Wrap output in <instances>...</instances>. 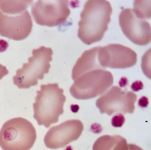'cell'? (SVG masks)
<instances>
[{"instance_id":"5bb4252c","label":"cell","mask_w":151,"mask_h":150,"mask_svg":"<svg viewBox=\"0 0 151 150\" xmlns=\"http://www.w3.org/2000/svg\"><path fill=\"white\" fill-rule=\"evenodd\" d=\"M125 121V118L122 114H118L112 119V124L115 127H121Z\"/></svg>"},{"instance_id":"6da1fadb","label":"cell","mask_w":151,"mask_h":150,"mask_svg":"<svg viewBox=\"0 0 151 150\" xmlns=\"http://www.w3.org/2000/svg\"><path fill=\"white\" fill-rule=\"evenodd\" d=\"M112 13V6L108 1H86L78 23L79 39L87 45L100 41L108 29Z\"/></svg>"},{"instance_id":"7a4b0ae2","label":"cell","mask_w":151,"mask_h":150,"mask_svg":"<svg viewBox=\"0 0 151 150\" xmlns=\"http://www.w3.org/2000/svg\"><path fill=\"white\" fill-rule=\"evenodd\" d=\"M63 89L57 83L42 84L37 91L35 102L33 104V117L39 125L48 128L59 121L64 112L63 106L66 97Z\"/></svg>"},{"instance_id":"4fadbf2b","label":"cell","mask_w":151,"mask_h":150,"mask_svg":"<svg viewBox=\"0 0 151 150\" xmlns=\"http://www.w3.org/2000/svg\"><path fill=\"white\" fill-rule=\"evenodd\" d=\"M93 150H129L127 140L120 135H104L94 142Z\"/></svg>"},{"instance_id":"8fae6325","label":"cell","mask_w":151,"mask_h":150,"mask_svg":"<svg viewBox=\"0 0 151 150\" xmlns=\"http://www.w3.org/2000/svg\"><path fill=\"white\" fill-rule=\"evenodd\" d=\"M84 126L80 120H68L59 125L50 128L44 138V143L47 148H62L81 136Z\"/></svg>"},{"instance_id":"277c9868","label":"cell","mask_w":151,"mask_h":150,"mask_svg":"<svg viewBox=\"0 0 151 150\" xmlns=\"http://www.w3.org/2000/svg\"><path fill=\"white\" fill-rule=\"evenodd\" d=\"M53 54L52 48L44 46L33 49L28 62L24 63L13 77L14 84L20 89H28L37 85L38 80L43 79L44 75L49 72Z\"/></svg>"},{"instance_id":"5b68a950","label":"cell","mask_w":151,"mask_h":150,"mask_svg":"<svg viewBox=\"0 0 151 150\" xmlns=\"http://www.w3.org/2000/svg\"><path fill=\"white\" fill-rule=\"evenodd\" d=\"M70 89L75 99L86 100L106 92L114 83V77L106 69H94L78 76Z\"/></svg>"},{"instance_id":"9a60e30c","label":"cell","mask_w":151,"mask_h":150,"mask_svg":"<svg viewBox=\"0 0 151 150\" xmlns=\"http://www.w3.org/2000/svg\"><path fill=\"white\" fill-rule=\"evenodd\" d=\"M9 74V71L6 68V66H3L0 64V80Z\"/></svg>"},{"instance_id":"30bf717a","label":"cell","mask_w":151,"mask_h":150,"mask_svg":"<svg viewBox=\"0 0 151 150\" xmlns=\"http://www.w3.org/2000/svg\"><path fill=\"white\" fill-rule=\"evenodd\" d=\"M98 58L103 68L125 69L136 64L137 54L128 47L119 44H110L99 46Z\"/></svg>"},{"instance_id":"8992f818","label":"cell","mask_w":151,"mask_h":150,"mask_svg":"<svg viewBox=\"0 0 151 150\" xmlns=\"http://www.w3.org/2000/svg\"><path fill=\"white\" fill-rule=\"evenodd\" d=\"M69 1L40 0L31 6V12L38 24L53 27L65 23L70 14Z\"/></svg>"},{"instance_id":"ba28073f","label":"cell","mask_w":151,"mask_h":150,"mask_svg":"<svg viewBox=\"0 0 151 150\" xmlns=\"http://www.w3.org/2000/svg\"><path fill=\"white\" fill-rule=\"evenodd\" d=\"M33 22L27 10L17 12L0 10V35L15 41H21L31 32Z\"/></svg>"},{"instance_id":"52a82bcc","label":"cell","mask_w":151,"mask_h":150,"mask_svg":"<svg viewBox=\"0 0 151 150\" xmlns=\"http://www.w3.org/2000/svg\"><path fill=\"white\" fill-rule=\"evenodd\" d=\"M137 95L130 91L114 86L96 100V106L101 114L111 116L114 113L132 114L135 110Z\"/></svg>"},{"instance_id":"3957f363","label":"cell","mask_w":151,"mask_h":150,"mask_svg":"<svg viewBox=\"0 0 151 150\" xmlns=\"http://www.w3.org/2000/svg\"><path fill=\"white\" fill-rule=\"evenodd\" d=\"M36 129L23 117L6 121L0 130V146L3 150H29L37 139Z\"/></svg>"},{"instance_id":"2e32d148","label":"cell","mask_w":151,"mask_h":150,"mask_svg":"<svg viewBox=\"0 0 151 150\" xmlns=\"http://www.w3.org/2000/svg\"><path fill=\"white\" fill-rule=\"evenodd\" d=\"M129 150H144L141 147L133 144H128Z\"/></svg>"},{"instance_id":"9c48e42d","label":"cell","mask_w":151,"mask_h":150,"mask_svg":"<svg viewBox=\"0 0 151 150\" xmlns=\"http://www.w3.org/2000/svg\"><path fill=\"white\" fill-rule=\"evenodd\" d=\"M119 22L124 34L132 42L139 46L150 43L151 26L145 19L139 17L133 9L123 10L119 16Z\"/></svg>"},{"instance_id":"7c38bea8","label":"cell","mask_w":151,"mask_h":150,"mask_svg":"<svg viewBox=\"0 0 151 150\" xmlns=\"http://www.w3.org/2000/svg\"><path fill=\"white\" fill-rule=\"evenodd\" d=\"M99 47H95L86 50L78 58L73 67L72 78L75 80L78 76L86 71L94 69H103L100 64L98 58Z\"/></svg>"}]
</instances>
